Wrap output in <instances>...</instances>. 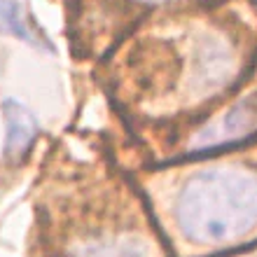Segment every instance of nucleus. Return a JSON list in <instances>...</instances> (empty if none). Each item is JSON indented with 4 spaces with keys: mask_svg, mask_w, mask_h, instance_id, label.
<instances>
[{
    "mask_svg": "<svg viewBox=\"0 0 257 257\" xmlns=\"http://www.w3.org/2000/svg\"><path fill=\"white\" fill-rule=\"evenodd\" d=\"M3 112H5V124H7L5 155L10 159H19L33 145L35 136H38V122H35L33 112L17 101L3 103Z\"/></svg>",
    "mask_w": 257,
    "mask_h": 257,
    "instance_id": "4",
    "label": "nucleus"
},
{
    "mask_svg": "<svg viewBox=\"0 0 257 257\" xmlns=\"http://www.w3.org/2000/svg\"><path fill=\"white\" fill-rule=\"evenodd\" d=\"M0 28L5 33H12L21 40L31 42V45H40L31 26L26 24L24 14H21L19 0H0Z\"/></svg>",
    "mask_w": 257,
    "mask_h": 257,
    "instance_id": "6",
    "label": "nucleus"
},
{
    "mask_svg": "<svg viewBox=\"0 0 257 257\" xmlns=\"http://www.w3.org/2000/svg\"><path fill=\"white\" fill-rule=\"evenodd\" d=\"M252 131H257V94L236 101L217 119L199 128L190 143V150L201 152V150L222 148L234 141H241L243 136H250Z\"/></svg>",
    "mask_w": 257,
    "mask_h": 257,
    "instance_id": "3",
    "label": "nucleus"
},
{
    "mask_svg": "<svg viewBox=\"0 0 257 257\" xmlns=\"http://www.w3.org/2000/svg\"><path fill=\"white\" fill-rule=\"evenodd\" d=\"M236 70L238 56L229 42H224V38L206 33L194 42L190 87L196 96H206L222 89L236 75Z\"/></svg>",
    "mask_w": 257,
    "mask_h": 257,
    "instance_id": "2",
    "label": "nucleus"
},
{
    "mask_svg": "<svg viewBox=\"0 0 257 257\" xmlns=\"http://www.w3.org/2000/svg\"><path fill=\"white\" fill-rule=\"evenodd\" d=\"M176 222L192 243L220 245L257 224V176L236 166L190 176L176 194Z\"/></svg>",
    "mask_w": 257,
    "mask_h": 257,
    "instance_id": "1",
    "label": "nucleus"
},
{
    "mask_svg": "<svg viewBox=\"0 0 257 257\" xmlns=\"http://www.w3.org/2000/svg\"><path fill=\"white\" fill-rule=\"evenodd\" d=\"M75 257H152L148 241L138 236H112L84 243Z\"/></svg>",
    "mask_w": 257,
    "mask_h": 257,
    "instance_id": "5",
    "label": "nucleus"
},
{
    "mask_svg": "<svg viewBox=\"0 0 257 257\" xmlns=\"http://www.w3.org/2000/svg\"><path fill=\"white\" fill-rule=\"evenodd\" d=\"M141 3H166V0H141Z\"/></svg>",
    "mask_w": 257,
    "mask_h": 257,
    "instance_id": "7",
    "label": "nucleus"
}]
</instances>
